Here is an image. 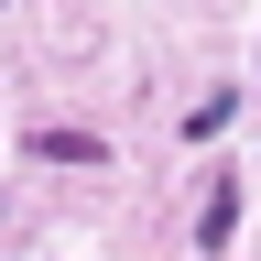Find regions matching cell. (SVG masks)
I'll return each mask as SVG.
<instances>
[{"mask_svg": "<svg viewBox=\"0 0 261 261\" xmlns=\"http://www.w3.org/2000/svg\"><path fill=\"white\" fill-rule=\"evenodd\" d=\"M228 120H240V98H228V87H218V98H196V109H185V142H218V130H228Z\"/></svg>", "mask_w": 261, "mask_h": 261, "instance_id": "obj_3", "label": "cell"}, {"mask_svg": "<svg viewBox=\"0 0 261 261\" xmlns=\"http://www.w3.org/2000/svg\"><path fill=\"white\" fill-rule=\"evenodd\" d=\"M228 240H240V185H228V174H218V196H207V207H196V250H207V261H218Z\"/></svg>", "mask_w": 261, "mask_h": 261, "instance_id": "obj_2", "label": "cell"}, {"mask_svg": "<svg viewBox=\"0 0 261 261\" xmlns=\"http://www.w3.org/2000/svg\"><path fill=\"white\" fill-rule=\"evenodd\" d=\"M33 152L44 163H76V174H98V163H109V142H98V130H65V120H44V130H22Z\"/></svg>", "mask_w": 261, "mask_h": 261, "instance_id": "obj_1", "label": "cell"}]
</instances>
